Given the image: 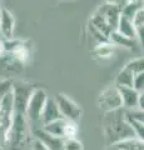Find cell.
Here are the masks:
<instances>
[{"label": "cell", "instance_id": "obj_1", "mask_svg": "<svg viewBox=\"0 0 144 150\" xmlns=\"http://www.w3.org/2000/svg\"><path fill=\"white\" fill-rule=\"evenodd\" d=\"M117 111V110H115ZM115 111L109 112L110 119L106 121V138L111 143V145L118 144L120 142H123L125 139H131L135 138L133 130L131 129V126L127 124V121L124 120V116L119 115V110L115 115Z\"/></svg>", "mask_w": 144, "mask_h": 150}, {"label": "cell", "instance_id": "obj_2", "mask_svg": "<svg viewBox=\"0 0 144 150\" xmlns=\"http://www.w3.org/2000/svg\"><path fill=\"white\" fill-rule=\"evenodd\" d=\"M26 138V120L25 114L23 112H15L13 114L11 126L8 133V143L14 150L23 149Z\"/></svg>", "mask_w": 144, "mask_h": 150}, {"label": "cell", "instance_id": "obj_3", "mask_svg": "<svg viewBox=\"0 0 144 150\" xmlns=\"http://www.w3.org/2000/svg\"><path fill=\"white\" fill-rule=\"evenodd\" d=\"M54 100L63 119L69 120L75 124L80 120L83 110L79 108L77 103H74L72 99H69L65 94H57Z\"/></svg>", "mask_w": 144, "mask_h": 150}, {"label": "cell", "instance_id": "obj_4", "mask_svg": "<svg viewBox=\"0 0 144 150\" xmlns=\"http://www.w3.org/2000/svg\"><path fill=\"white\" fill-rule=\"evenodd\" d=\"M41 129L46 131L48 134L53 135V137H57L59 139L64 140V139L75 138V135L78 133V124L72 123V121L62 118V119L55 120L48 125L41 126Z\"/></svg>", "mask_w": 144, "mask_h": 150}, {"label": "cell", "instance_id": "obj_5", "mask_svg": "<svg viewBox=\"0 0 144 150\" xmlns=\"http://www.w3.org/2000/svg\"><path fill=\"white\" fill-rule=\"evenodd\" d=\"M46 99H48V96H46V93L43 89H35V90H33L25 108V115H28V118L30 120L39 121Z\"/></svg>", "mask_w": 144, "mask_h": 150}, {"label": "cell", "instance_id": "obj_6", "mask_svg": "<svg viewBox=\"0 0 144 150\" xmlns=\"http://www.w3.org/2000/svg\"><path fill=\"white\" fill-rule=\"evenodd\" d=\"M143 56L138 59H134L133 62L128 63L125 68L119 73V75L115 79V86H127L133 88V78L138 73L144 71L143 67Z\"/></svg>", "mask_w": 144, "mask_h": 150}, {"label": "cell", "instance_id": "obj_7", "mask_svg": "<svg viewBox=\"0 0 144 150\" xmlns=\"http://www.w3.org/2000/svg\"><path fill=\"white\" fill-rule=\"evenodd\" d=\"M98 104L100 109L105 112H111V111L119 110L120 108H123L120 94L118 91L117 86L104 89L98 98Z\"/></svg>", "mask_w": 144, "mask_h": 150}, {"label": "cell", "instance_id": "obj_8", "mask_svg": "<svg viewBox=\"0 0 144 150\" xmlns=\"http://www.w3.org/2000/svg\"><path fill=\"white\" fill-rule=\"evenodd\" d=\"M13 105H14V111L15 112H23L25 114V108L28 104V100L33 93V86L29 84H15L13 85Z\"/></svg>", "mask_w": 144, "mask_h": 150}, {"label": "cell", "instance_id": "obj_9", "mask_svg": "<svg viewBox=\"0 0 144 150\" xmlns=\"http://www.w3.org/2000/svg\"><path fill=\"white\" fill-rule=\"evenodd\" d=\"M34 139L40 142L48 150H63V139L53 137L43 129L34 130Z\"/></svg>", "mask_w": 144, "mask_h": 150}, {"label": "cell", "instance_id": "obj_10", "mask_svg": "<svg viewBox=\"0 0 144 150\" xmlns=\"http://www.w3.org/2000/svg\"><path fill=\"white\" fill-rule=\"evenodd\" d=\"M14 25H15L14 15L8 9L1 8V13H0V34H3V36L6 40L13 39Z\"/></svg>", "mask_w": 144, "mask_h": 150}, {"label": "cell", "instance_id": "obj_11", "mask_svg": "<svg viewBox=\"0 0 144 150\" xmlns=\"http://www.w3.org/2000/svg\"><path fill=\"white\" fill-rule=\"evenodd\" d=\"M117 89L120 94L122 106H125L129 110L138 109V99L142 93H138L133 88H127V86H117Z\"/></svg>", "mask_w": 144, "mask_h": 150}, {"label": "cell", "instance_id": "obj_12", "mask_svg": "<svg viewBox=\"0 0 144 150\" xmlns=\"http://www.w3.org/2000/svg\"><path fill=\"white\" fill-rule=\"evenodd\" d=\"M59 119H62V115H60L58 106L55 104V100L48 98L45 101L44 109L41 111L40 121H43V126H44V125H48V124L53 123L55 120H59Z\"/></svg>", "mask_w": 144, "mask_h": 150}, {"label": "cell", "instance_id": "obj_13", "mask_svg": "<svg viewBox=\"0 0 144 150\" xmlns=\"http://www.w3.org/2000/svg\"><path fill=\"white\" fill-rule=\"evenodd\" d=\"M115 31H117L118 34H120V35L128 38V39H133L134 40L137 38V33H135V29H134V26L132 24V21L128 20L127 18H124L123 15L119 16V20H118Z\"/></svg>", "mask_w": 144, "mask_h": 150}, {"label": "cell", "instance_id": "obj_14", "mask_svg": "<svg viewBox=\"0 0 144 150\" xmlns=\"http://www.w3.org/2000/svg\"><path fill=\"white\" fill-rule=\"evenodd\" d=\"M143 9V1H127V5L120 11V15L127 18L128 20H133V18L135 16V14Z\"/></svg>", "mask_w": 144, "mask_h": 150}, {"label": "cell", "instance_id": "obj_15", "mask_svg": "<svg viewBox=\"0 0 144 150\" xmlns=\"http://www.w3.org/2000/svg\"><path fill=\"white\" fill-rule=\"evenodd\" d=\"M117 146L118 150H144L143 146V140L138 138H131V139H125L123 142H120L118 144H114Z\"/></svg>", "mask_w": 144, "mask_h": 150}, {"label": "cell", "instance_id": "obj_16", "mask_svg": "<svg viewBox=\"0 0 144 150\" xmlns=\"http://www.w3.org/2000/svg\"><path fill=\"white\" fill-rule=\"evenodd\" d=\"M109 39L111 41V44H115V45H122V46H127V48H133L134 46V40L133 39H128L123 35L118 34L117 31H113L111 34L109 35Z\"/></svg>", "mask_w": 144, "mask_h": 150}, {"label": "cell", "instance_id": "obj_17", "mask_svg": "<svg viewBox=\"0 0 144 150\" xmlns=\"http://www.w3.org/2000/svg\"><path fill=\"white\" fill-rule=\"evenodd\" d=\"M63 150H83V144L78 139H64L63 140Z\"/></svg>", "mask_w": 144, "mask_h": 150}, {"label": "cell", "instance_id": "obj_18", "mask_svg": "<svg viewBox=\"0 0 144 150\" xmlns=\"http://www.w3.org/2000/svg\"><path fill=\"white\" fill-rule=\"evenodd\" d=\"M11 89H13V84H11L10 80H3V81H0V105H1L4 98H5L8 94L11 91Z\"/></svg>", "mask_w": 144, "mask_h": 150}, {"label": "cell", "instance_id": "obj_19", "mask_svg": "<svg viewBox=\"0 0 144 150\" xmlns=\"http://www.w3.org/2000/svg\"><path fill=\"white\" fill-rule=\"evenodd\" d=\"M30 150H48V149H46L40 142H38L36 139H34L33 143H31V149Z\"/></svg>", "mask_w": 144, "mask_h": 150}, {"label": "cell", "instance_id": "obj_20", "mask_svg": "<svg viewBox=\"0 0 144 150\" xmlns=\"http://www.w3.org/2000/svg\"><path fill=\"white\" fill-rule=\"evenodd\" d=\"M5 54V48H4V40H0V58Z\"/></svg>", "mask_w": 144, "mask_h": 150}, {"label": "cell", "instance_id": "obj_21", "mask_svg": "<svg viewBox=\"0 0 144 150\" xmlns=\"http://www.w3.org/2000/svg\"><path fill=\"white\" fill-rule=\"evenodd\" d=\"M106 150H118V149H117V146H115V145H110V146L106 149Z\"/></svg>", "mask_w": 144, "mask_h": 150}, {"label": "cell", "instance_id": "obj_22", "mask_svg": "<svg viewBox=\"0 0 144 150\" xmlns=\"http://www.w3.org/2000/svg\"><path fill=\"white\" fill-rule=\"evenodd\" d=\"M0 13H1V5H0Z\"/></svg>", "mask_w": 144, "mask_h": 150}, {"label": "cell", "instance_id": "obj_23", "mask_svg": "<svg viewBox=\"0 0 144 150\" xmlns=\"http://www.w3.org/2000/svg\"><path fill=\"white\" fill-rule=\"evenodd\" d=\"M0 150H1V149H0Z\"/></svg>", "mask_w": 144, "mask_h": 150}]
</instances>
